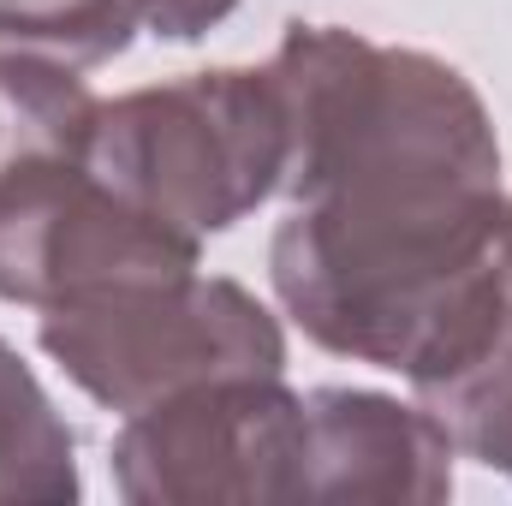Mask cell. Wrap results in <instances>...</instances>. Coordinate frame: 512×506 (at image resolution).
Instances as JSON below:
<instances>
[{
	"label": "cell",
	"mask_w": 512,
	"mask_h": 506,
	"mask_svg": "<svg viewBox=\"0 0 512 506\" xmlns=\"http://www.w3.org/2000/svg\"><path fill=\"white\" fill-rule=\"evenodd\" d=\"M268 78L286 114V203L376 167H453L501 179L489 102L429 48L292 18L268 54Z\"/></svg>",
	"instance_id": "obj_2"
},
{
	"label": "cell",
	"mask_w": 512,
	"mask_h": 506,
	"mask_svg": "<svg viewBox=\"0 0 512 506\" xmlns=\"http://www.w3.org/2000/svg\"><path fill=\"white\" fill-rule=\"evenodd\" d=\"M304 423V501L441 506L453 495L459 447L423 405L376 387H316Z\"/></svg>",
	"instance_id": "obj_7"
},
{
	"label": "cell",
	"mask_w": 512,
	"mask_h": 506,
	"mask_svg": "<svg viewBox=\"0 0 512 506\" xmlns=\"http://www.w3.org/2000/svg\"><path fill=\"white\" fill-rule=\"evenodd\" d=\"M36 346L120 417L215 376H286L280 316L239 280L203 268L48 304Z\"/></svg>",
	"instance_id": "obj_4"
},
{
	"label": "cell",
	"mask_w": 512,
	"mask_h": 506,
	"mask_svg": "<svg viewBox=\"0 0 512 506\" xmlns=\"http://www.w3.org/2000/svg\"><path fill=\"white\" fill-rule=\"evenodd\" d=\"M137 30V0H0V48H24L78 72L120 60Z\"/></svg>",
	"instance_id": "obj_10"
},
{
	"label": "cell",
	"mask_w": 512,
	"mask_h": 506,
	"mask_svg": "<svg viewBox=\"0 0 512 506\" xmlns=\"http://www.w3.org/2000/svg\"><path fill=\"white\" fill-rule=\"evenodd\" d=\"M304 441V393L286 376H215L120 423L114 489L131 506L304 501Z\"/></svg>",
	"instance_id": "obj_5"
},
{
	"label": "cell",
	"mask_w": 512,
	"mask_h": 506,
	"mask_svg": "<svg viewBox=\"0 0 512 506\" xmlns=\"http://www.w3.org/2000/svg\"><path fill=\"white\" fill-rule=\"evenodd\" d=\"M417 405L453 435L459 459L512 477V304L459 370L417 387Z\"/></svg>",
	"instance_id": "obj_9"
},
{
	"label": "cell",
	"mask_w": 512,
	"mask_h": 506,
	"mask_svg": "<svg viewBox=\"0 0 512 506\" xmlns=\"http://www.w3.org/2000/svg\"><path fill=\"white\" fill-rule=\"evenodd\" d=\"M143 6V30L161 42H203L221 18H233L239 0H137Z\"/></svg>",
	"instance_id": "obj_11"
},
{
	"label": "cell",
	"mask_w": 512,
	"mask_h": 506,
	"mask_svg": "<svg viewBox=\"0 0 512 506\" xmlns=\"http://www.w3.org/2000/svg\"><path fill=\"white\" fill-rule=\"evenodd\" d=\"M78 495H84L78 441L60 405L18 358V346L0 340V501L72 506Z\"/></svg>",
	"instance_id": "obj_8"
},
{
	"label": "cell",
	"mask_w": 512,
	"mask_h": 506,
	"mask_svg": "<svg viewBox=\"0 0 512 506\" xmlns=\"http://www.w3.org/2000/svg\"><path fill=\"white\" fill-rule=\"evenodd\" d=\"M280 310L334 358L405 376L459 370L512 304V191L501 179L376 173L304 197L268 239Z\"/></svg>",
	"instance_id": "obj_1"
},
{
	"label": "cell",
	"mask_w": 512,
	"mask_h": 506,
	"mask_svg": "<svg viewBox=\"0 0 512 506\" xmlns=\"http://www.w3.org/2000/svg\"><path fill=\"white\" fill-rule=\"evenodd\" d=\"M90 167L191 239L233 233L286 173V114L268 66H203L102 102Z\"/></svg>",
	"instance_id": "obj_3"
},
{
	"label": "cell",
	"mask_w": 512,
	"mask_h": 506,
	"mask_svg": "<svg viewBox=\"0 0 512 506\" xmlns=\"http://www.w3.org/2000/svg\"><path fill=\"white\" fill-rule=\"evenodd\" d=\"M203 268V239L114 191L90 155H12L0 161V298L66 304L131 280Z\"/></svg>",
	"instance_id": "obj_6"
}]
</instances>
